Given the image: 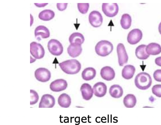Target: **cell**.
Masks as SVG:
<instances>
[{
	"label": "cell",
	"mask_w": 161,
	"mask_h": 125,
	"mask_svg": "<svg viewBox=\"0 0 161 125\" xmlns=\"http://www.w3.org/2000/svg\"><path fill=\"white\" fill-rule=\"evenodd\" d=\"M61 69L68 74H75L78 73L81 68V65L76 59H71L64 61L59 64Z\"/></svg>",
	"instance_id": "obj_1"
},
{
	"label": "cell",
	"mask_w": 161,
	"mask_h": 125,
	"mask_svg": "<svg viewBox=\"0 0 161 125\" xmlns=\"http://www.w3.org/2000/svg\"><path fill=\"white\" fill-rule=\"evenodd\" d=\"M152 83V79L150 75L145 72H142L136 77L135 84L139 89L145 90L149 89Z\"/></svg>",
	"instance_id": "obj_2"
},
{
	"label": "cell",
	"mask_w": 161,
	"mask_h": 125,
	"mask_svg": "<svg viewBox=\"0 0 161 125\" xmlns=\"http://www.w3.org/2000/svg\"><path fill=\"white\" fill-rule=\"evenodd\" d=\"M113 50V45L110 42L105 40L100 41L95 47L96 53L99 56L102 57L109 55Z\"/></svg>",
	"instance_id": "obj_3"
},
{
	"label": "cell",
	"mask_w": 161,
	"mask_h": 125,
	"mask_svg": "<svg viewBox=\"0 0 161 125\" xmlns=\"http://www.w3.org/2000/svg\"><path fill=\"white\" fill-rule=\"evenodd\" d=\"M47 48L49 52L55 56L60 55L63 51V48L62 44L56 39H51L48 42Z\"/></svg>",
	"instance_id": "obj_4"
},
{
	"label": "cell",
	"mask_w": 161,
	"mask_h": 125,
	"mask_svg": "<svg viewBox=\"0 0 161 125\" xmlns=\"http://www.w3.org/2000/svg\"><path fill=\"white\" fill-rule=\"evenodd\" d=\"M30 53L36 59L43 58L45 55V50L42 45L35 42L30 44Z\"/></svg>",
	"instance_id": "obj_5"
},
{
	"label": "cell",
	"mask_w": 161,
	"mask_h": 125,
	"mask_svg": "<svg viewBox=\"0 0 161 125\" xmlns=\"http://www.w3.org/2000/svg\"><path fill=\"white\" fill-rule=\"evenodd\" d=\"M102 10L106 16L113 18L118 14L119 7L117 3H103Z\"/></svg>",
	"instance_id": "obj_6"
},
{
	"label": "cell",
	"mask_w": 161,
	"mask_h": 125,
	"mask_svg": "<svg viewBox=\"0 0 161 125\" xmlns=\"http://www.w3.org/2000/svg\"><path fill=\"white\" fill-rule=\"evenodd\" d=\"M35 77L39 81L46 82L49 81L51 77L50 71L45 68H39L35 72Z\"/></svg>",
	"instance_id": "obj_7"
},
{
	"label": "cell",
	"mask_w": 161,
	"mask_h": 125,
	"mask_svg": "<svg viewBox=\"0 0 161 125\" xmlns=\"http://www.w3.org/2000/svg\"><path fill=\"white\" fill-rule=\"evenodd\" d=\"M89 19L91 25L94 27H100L103 22V18L101 14L97 11H92L89 15Z\"/></svg>",
	"instance_id": "obj_8"
},
{
	"label": "cell",
	"mask_w": 161,
	"mask_h": 125,
	"mask_svg": "<svg viewBox=\"0 0 161 125\" xmlns=\"http://www.w3.org/2000/svg\"><path fill=\"white\" fill-rule=\"evenodd\" d=\"M142 37V31L139 29H134L128 34L127 40L130 44L134 45L138 43L141 40Z\"/></svg>",
	"instance_id": "obj_9"
},
{
	"label": "cell",
	"mask_w": 161,
	"mask_h": 125,
	"mask_svg": "<svg viewBox=\"0 0 161 125\" xmlns=\"http://www.w3.org/2000/svg\"><path fill=\"white\" fill-rule=\"evenodd\" d=\"M117 52L119 65L120 66H123L127 63L128 60V56L123 44L119 43L118 44Z\"/></svg>",
	"instance_id": "obj_10"
},
{
	"label": "cell",
	"mask_w": 161,
	"mask_h": 125,
	"mask_svg": "<svg viewBox=\"0 0 161 125\" xmlns=\"http://www.w3.org/2000/svg\"><path fill=\"white\" fill-rule=\"evenodd\" d=\"M55 99L50 94H44L42 97L39 104V108H52L55 104Z\"/></svg>",
	"instance_id": "obj_11"
},
{
	"label": "cell",
	"mask_w": 161,
	"mask_h": 125,
	"mask_svg": "<svg viewBox=\"0 0 161 125\" xmlns=\"http://www.w3.org/2000/svg\"><path fill=\"white\" fill-rule=\"evenodd\" d=\"M68 86V84L66 80L59 79L52 82L50 84V88L52 91L58 92L65 90Z\"/></svg>",
	"instance_id": "obj_12"
},
{
	"label": "cell",
	"mask_w": 161,
	"mask_h": 125,
	"mask_svg": "<svg viewBox=\"0 0 161 125\" xmlns=\"http://www.w3.org/2000/svg\"><path fill=\"white\" fill-rule=\"evenodd\" d=\"M93 90L95 96L101 98L106 95L107 87L104 83L99 82L94 85Z\"/></svg>",
	"instance_id": "obj_13"
},
{
	"label": "cell",
	"mask_w": 161,
	"mask_h": 125,
	"mask_svg": "<svg viewBox=\"0 0 161 125\" xmlns=\"http://www.w3.org/2000/svg\"><path fill=\"white\" fill-rule=\"evenodd\" d=\"M100 74L103 79L108 81L112 80L115 76L114 70L109 66H105L102 68Z\"/></svg>",
	"instance_id": "obj_14"
},
{
	"label": "cell",
	"mask_w": 161,
	"mask_h": 125,
	"mask_svg": "<svg viewBox=\"0 0 161 125\" xmlns=\"http://www.w3.org/2000/svg\"><path fill=\"white\" fill-rule=\"evenodd\" d=\"M83 98L85 100L89 101L93 97V91L91 86L87 83L83 84L80 88Z\"/></svg>",
	"instance_id": "obj_15"
},
{
	"label": "cell",
	"mask_w": 161,
	"mask_h": 125,
	"mask_svg": "<svg viewBox=\"0 0 161 125\" xmlns=\"http://www.w3.org/2000/svg\"><path fill=\"white\" fill-rule=\"evenodd\" d=\"M82 50L81 45L71 44L68 46L67 51L70 56L75 58L81 54Z\"/></svg>",
	"instance_id": "obj_16"
},
{
	"label": "cell",
	"mask_w": 161,
	"mask_h": 125,
	"mask_svg": "<svg viewBox=\"0 0 161 125\" xmlns=\"http://www.w3.org/2000/svg\"><path fill=\"white\" fill-rule=\"evenodd\" d=\"M36 38L41 37L43 39H47L50 36V31L46 27L40 25L37 27L35 30Z\"/></svg>",
	"instance_id": "obj_17"
},
{
	"label": "cell",
	"mask_w": 161,
	"mask_h": 125,
	"mask_svg": "<svg viewBox=\"0 0 161 125\" xmlns=\"http://www.w3.org/2000/svg\"><path fill=\"white\" fill-rule=\"evenodd\" d=\"M135 71L136 69L134 66L130 65H126L122 69V76L125 79H130L133 77Z\"/></svg>",
	"instance_id": "obj_18"
},
{
	"label": "cell",
	"mask_w": 161,
	"mask_h": 125,
	"mask_svg": "<svg viewBox=\"0 0 161 125\" xmlns=\"http://www.w3.org/2000/svg\"><path fill=\"white\" fill-rule=\"evenodd\" d=\"M109 93L112 97L118 98L122 96L123 91L122 88L119 85H114L110 87Z\"/></svg>",
	"instance_id": "obj_19"
},
{
	"label": "cell",
	"mask_w": 161,
	"mask_h": 125,
	"mask_svg": "<svg viewBox=\"0 0 161 125\" xmlns=\"http://www.w3.org/2000/svg\"><path fill=\"white\" fill-rule=\"evenodd\" d=\"M146 51L150 55H156L161 52V46L157 43H152L147 46Z\"/></svg>",
	"instance_id": "obj_20"
},
{
	"label": "cell",
	"mask_w": 161,
	"mask_h": 125,
	"mask_svg": "<svg viewBox=\"0 0 161 125\" xmlns=\"http://www.w3.org/2000/svg\"><path fill=\"white\" fill-rule=\"evenodd\" d=\"M58 103L62 107L68 108L71 104V99L67 94L63 93L58 98Z\"/></svg>",
	"instance_id": "obj_21"
},
{
	"label": "cell",
	"mask_w": 161,
	"mask_h": 125,
	"mask_svg": "<svg viewBox=\"0 0 161 125\" xmlns=\"http://www.w3.org/2000/svg\"><path fill=\"white\" fill-rule=\"evenodd\" d=\"M146 45L141 44L137 48L135 51V54L138 59L142 60H146L150 56V55L146 52Z\"/></svg>",
	"instance_id": "obj_22"
},
{
	"label": "cell",
	"mask_w": 161,
	"mask_h": 125,
	"mask_svg": "<svg viewBox=\"0 0 161 125\" xmlns=\"http://www.w3.org/2000/svg\"><path fill=\"white\" fill-rule=\"evenodd\" d=\"M85 40L83 35L79 33L76 32L72 34L69 37V41L71 44L81 45Z\"/></svg>",
	"instance_id": "obj_23"
},
{
	"label": "cell",
	"mask_w": 161,
	"mask_h": 125,
	"mask_svg": "<svg viewBox=\"0 0 161 125\" xmlns=\"http://www.w3.org/2000/svg\"><path fill=\"white\" fill-rule=\"evenodd\" d=\"M96 71L93 68H88L85 69L83 71L82 76L83 79L86 81L93 80L96 76Z\"/></svg>",
	"instance_id": "obj_24"
},
{
	"label": "cell",
	"mask_w": 161,
	"mask_h": 125,
	"mask_svg": "<svg viewBox=\"0 0 161 125\" xmlns=\"http://www.w3.org/2000/svg\"><path fill=\"white\" fill-rule=\"evenodd\" d=\"M55 12L50 10H45L40 13L39 15V19L43 21H49L55 17Z\"/></svg>",
	"instance_id": "obj_25"
},
{
	"label": "cell",
	"mask_w": 161,
	"mask_h": 125,
	"mask_svg": "<svg viewBox=\"0 0 161 125\" xmlns=\"http://www.w3.org/2000/svg\"><path fill=\"white\" fill-rule=\"evenodd\" d=\"M137 103V99L135 96L132 94H129L126 96L123 99L124 106L127 108L134 107Z\"/></svg>",
	"instance_id": "obj_26"
},
{
	"label": "cell",
	"mask_w": 161,
	"mask_h": 125,
	"mask_svg": "<svg viewBox=\"0 0 161 125\" xmlns=\"http://www.w3.org/2000/svg\"><path fill=\"white\" fill-rule=\"evenodd\" d=\"M132 23V18L130 15L127 14L122 15L120 21V23L122 28L125 29L129 28Z\"/></svg>",
	"instance_id": "obj_27"
},
{
	"label": "cell",
	"mask_w": 161,
	"mask_h": 125,
	"mask_svg": "<svg viewBox=\"0 0 161 125\" xmlns=\"http://www.w3.org/2000/svg\"><path fill=\"white\" fill-rule=\"evenodd\" d=\"M39 97L38 93L35 90H30V105L36 104L38 101Z\"/></svg>",
	"instance_id": "obj_28"
},
{
	"label": "cell",
	"mask_w": 161,
	"mask_h": 125,
	"mask_svg": "<svg viewBox=\"0 0 161 125\" xmlns=\"http://www.w3.org/2000/svg\"><path fill=\"white\" fill-rule=\"evenodd\" d=\"M89 7V3H78L77 7L79 12L82 14L88 12Z\"/></svg>",
	"instance_id": "obj_29"
},
{
	"label": "cell",
	"mask_w": 161,
	"mask_h": 125,
	"mask_svg": "<svg viewBox=\"0 0 161 125\" xmlns=\"http://www.w3.org/2000/svg\"><path fill=\"white\" fill-rule=\"evenodd\" d=\"M152 92L154 94L158 97H161V85H156L152 88Z\"/></svg>",
	"instance_id": "obj_30"
},
{
	"label": "cell",
	"mask_w": 161,
	"mask_h": 125,
	"mask_svg": "<svg viewBox=\"0 0 161 125\" xmlns=\"http://www.w3.org/2000/svg\"><path fill=\"white\" fill-rule=\"evenodd\" d=\"M154 79L157 81H161V70L158 69L155 71L153 74Z\"/></svg>",
	"instance_id": "obj_31"
},
{
	"label": "cell",
	"mask_w": 161,
	"mask_h": 125,
	"mask_svg": "<svg viewBox=\"0 0 161 125\" xmlns=\"http://www.w3.org/2000/svg\"><path fill=\"white\" fill-rule=\"evenodd\" d=\"M68 5V3H57V7L59 10L62 11L66 9Z\"/></svg>",
	"instance_id": "obj_32"
}]
</instances>
